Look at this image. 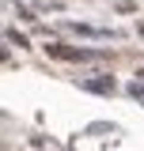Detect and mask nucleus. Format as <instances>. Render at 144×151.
Segmentation results:
<instances>
[]
</instances>
